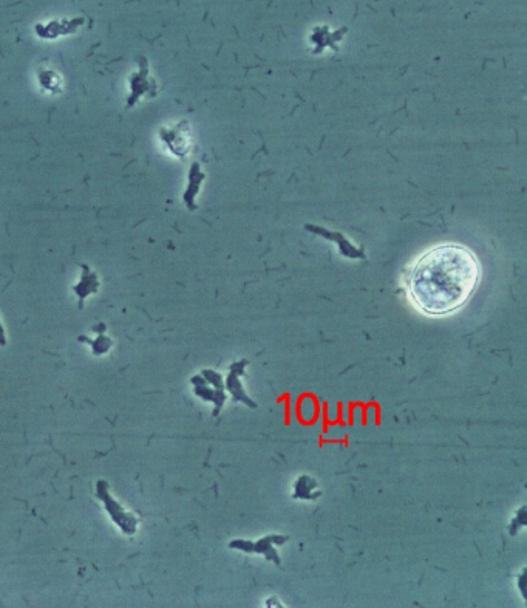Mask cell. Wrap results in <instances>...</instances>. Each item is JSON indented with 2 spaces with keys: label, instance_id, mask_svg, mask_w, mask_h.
Returning a JSON list of instances; mask_svg holds the SVG:
<instances>
[{
  "label": "cell",
  "instance_id": "obj_1",
  "mask_svg": "<svg viewBox=\"0 0 527 608\" xmlns=\"http://www.w3.org/2000/svg\"><path fill=\"white\" fill-rule=\"evenodd\" d=\"M481 282L475 253L458 243H442L419 256L405 274L412 305L425 316L444 318L459 311Z\"/></svg>",
  "mask_w": 527,
  "mask_h": 608
},
{
  "label": "cell",
  "instance_id": "obj_11",
  "mask_svg": "<svg viewBox=\"0 0 527 608\" xmlns=\"http://www.w3.org/2000/svg\"><path fill=\"white\" fill-rule=\"evenodd\" d=\"M524 579H526V568H523V570H521V573L518 575V577H516V585H518V588H520V593H521V597H523V599H526V592H524Z\"/></svg>",
  "mask_w": 527,
  "mask_h": 608
},
{
  "label": "cell",
  "instance_id": "obj_5",
  "mask_svg": "<svg viewBox=\"0 0 527 608\" xmlns=\"http://www.w3.org/2000/svg\"><path fill=\"white\" fill-rule=\"evenodd\" d=\"M247 365H249V361L246 357H241V360L232 362L229 365V373L225 379V387H226L228 395H230L235 402H241V404L255 409L257 402L247 395L243 382H241V378L246 374Z\"/></svg>",
  "mask_w": 527,
  "mask_h": 608
},
{
  "label": "cell",
  "instance_id": "obj_2",
  "mask_svg": "<svg viewBox=\"0 0 527 608\" xmlns=\"http://www.w3.org/2000/svg\"><path fill=\"white\" fill-rule=\"evenodd\" d=\"M191 384L196 397L206 402H212L213 416H217L228 399L223 374L213 369H204L191 378Z\"/></svg>",
  "mask_w": 527,
  "mask_h": 608
},
{
  "label": "cell",
  "instance_id": "obj_3",
  "mask_svg": "<svg viewBox=\"0 0 527 608\" xmlns=\"http://www.w3.org/2000/svg\"><path fill=\"white\" fill-rule=\"evenodd\" d=\"M288 540L289 538L287 534L272 533V534L263 535V538H258L255 540L235 539L229 542V548L246 552V554H262L267 562H272L277 567H280L282 560H280L279 548H282Z\"/></svg>",
  "mask_w": 527,
  "mask_h": 608
},
{
  "label": "cell",
  "instance_id": "obj_8",
  "mask_svg": "<svg viewBox=\"0 0 527 608\" xmlns=\"http://www.w3.org/2000/svg\"><path fill=\"white\" fill-rule=\"evenodd\" d=\"M100 279H97V274L93 273L88 266H82V276H80V281L73 288L75 293L78 294V298L80 300V307H82V302L85 298L90 296V294L96 293L97 288H100Z\"/></svg>",
  "mask_w": 527,
  "mask_h": 608
},
{
  "label": "cell",
  "instance_id": "obj_7",
  "mask_svg": "<svg viewBox=\"0 0 527 608\" xmlns=\"http://www.w3.org/2000/svg\"><path fill=\"white\" fill-rule=\"evenodd\" d=\"M291 497L294 500H299V502H316L321 497L319 480L309 476V473H300L292 483Z\"/></svg>",
  "mask_w": 527,
  "mask_h": 608
},
{
  "label": "cell",
  "instance_id": "obj_9",
  "mask_svg": "<svg viewBox=\"0 0 527 608\" xmlns=\"http://www.w3.org/2000/svg\"><path fill=\"white\" fill-rule=\"evenodd\" d=\"M527 525V513H526V505H521L520 508L516 509V513L513 514L512 520L509 522L507 531L511 535H516L520 531H523Z\"/></svg>",
  "mask_w": 527,
  "mask_h": 608
},
{
  "label": "cell",
  "instance_id": "obj_6",
  "mask_svg": "<svg viewBox=\"0 0 527 608\" xmlns=\"http://www.w3.org/2000/svg\"><path fill=\"white\" fill-rule=\"evenodd\" d=\"M156 85L155 80L149 76V64L146 58L139 59V70L135 75L130 76V96L127 100V107L132 109L133 105L138 104L142 96H155Z\"/></svg>",
  "mask_w": 527,
  "mask_h": 608
},
{
  "label": "cell",
  "instance_id": "obj_10",
  "mask_svg": "<svg viewBox=\"0 0 527 608\" xmlns=\"http://www.w3.org/2000/svg\"><path fill=\"white\" fill-rule=\"evenodd\" d=\"M88 342L93 345V353L95 355H102L112 347V339H109L105 335L97 336L96 342H93V341H88Z\"/></svg>",
  "mask_w": 527,
  "mask_h": 608
},
{
  "label": "cell",
  "instance_id": "obj_4",
  "mask_svg": "<svg viewBox=\"0 0 527 608\" xmlns=\"http://www.w3.org/2000/svg\"><path fill=\"white\" fill-rule=\"evenodd\" d=\"M96 497L101 500L105 506V511L109 513L112 520L119 526L121 531L127 535H133L138 528V517L132 513H127L126 508H122L116 500L110 496L109 483L105 480H100L96 483Z\"/></svg>",
  "mask_w": 527,
  "mask_h": 608
},
{
  "label": "cell",
  "instance_id": "obj_13",
  "mask_svg": "<svg viewBox=\"0 0 527 608\" xmlns=\"http://www.w3.org/2000/svg\"><path fill=\"white\" fill-rule=\"evenodd\" d=\"M0 345H6V336H5V330L2 327V322H0Z\"/></svg>",
  "mask_w": 527,
  "mask_h": 608
},
{
  "label": "cell",
  "instance_id": "obj_12",
  "mask_svg": "<svg viewBox=\"0 0 527 608\" xmlns=\"http://www.w3.org/2000/svg\"><path fill=\"white\" fill-rule=\"evenodd\" d=\"M265 605H267V607H284V604L280 601V597H277L275 594L271 597H267L265 601Z\"/></svg>",
  "mask_w": 527,
  "mask_h": 608
}]
</instances>
